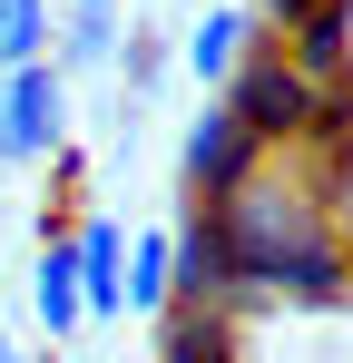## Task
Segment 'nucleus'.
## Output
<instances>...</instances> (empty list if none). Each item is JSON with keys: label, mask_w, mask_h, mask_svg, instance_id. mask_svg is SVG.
<instances>
[{"label": "nucleus", "mask_w": 353, "mask_h": 363, "mask_svg": "<svg viewBox=\"0 0 353 363\" xmlns=\"http://www.w3.org/2000/svg\"><path fill=\"white\" fill-rule=\"evenodd\" d=\"M265 10H275V20H285V30H294V20H304V10H314V0H265Z\"/></svg>", "instance_id": "2eb2a0df"}, {"label": "nucleus", "mask_w": 353, "mask_h": 363, "mask_svg": "<svg viewBox=\"0 0 353 363\" xmlns=\"http://www.w3.org/2000/svg\"><path fill=\"white\" fill-rule=\"evenodd\" d=\"M245 50H255V10H245V0H216V10L186 30V69H196L206 89H226Z\"/></svg>", "instance_id": "9d476101"}, {"label": "nucleus", "mask_w": 353, "mask_h": 363, "mask_svg": "<svg viewBox=\"0 0 353 363\" xmlns=\"http://www.w3.org/2000/svg\"><path fill=\"white\" fill-rule=\"evenodd\" d=\"M167 245H176V304H235V265H226L216 206H186L167 226Z\"/></svg>", "instance_id": "423d86ee"}, {"label": "nucleus", "mask_w": 353, "mask_h": 363, "mask_svg": "<svg viewBox=\"0 0 353 363\" xmlns=\"http://www.w3.org/2000/svg\"><path fill=\"white\" fill-rule=\"evenodd\" d=\"M147 354L157 363H235V314L226 304H167Z\"/></svg>", "instance_id": "6e6552de"}, {"label": "nucleus", "mask_w": 353, "mask_h": 363, "mask_svg": "<svg viewBox=\"0 0 353 363\" xmlns=\"http://www.w3.org/2000/svg\"><path fill=\"white\" fill-rule=\"evenodd\" d=\"M167 304H176V245H167V226H138L128 236V265H118V314L157 324Z\"/></svg>", "instance_id": "0eeeda50"}, {"label": "nucleus", "mask_w": 353, "mask_h": 363, "mask_svg": "<svg viewBox=\"0 0 353 363\" xmlns=\"http://www.w3.org/2000/svg\"><path fill=\"white\" fill-rule=\"evenodd\" d=\"M69 245H79V304H89V324H118V265H128L118 216H79Z\"/></svg>", "instance_id": "1a4fd4ad"}, {"label": "nucleus", "mask_w": 353, "mask_h": 363, "mask_svg": "<svg viewBox=\"0 0 353 363\" xmlns=\"http://www.w3.org/2000/svg\"><path fill=\"white\" fill-rule=\"evenodd\" d=\"M59 147H69V79H59L50 60L10 69V79H0V157H10V167H40Z\"/></svg>", "instance_id": "20e7f679"}, {"label": "nucleus", "mask_w": 353, "mask_h": 363, "mask_svg": "<svg viewBox=\"0 0 353 363\" xmlns=\"http://www.w3.org/2000/svg\"><path fill=\"white\" fill-rule=\"evenodd\" d=\"M255 167H265V147L235 128V108H226V99L186 118V138H176V177H186V196H196V206H226V196L255 177Z\"/></svg>", "instance_id": "39448f33"}, {"label": "nucleus", "mask_w": 353, "mask_h": 363, "mask_svg": "<svg viewBox=\"0 0 353 363\" xmlns=\"http://www.w3.org/2000/svg\"><path fill=\"white\" fill-rule=\"evenodd\" d=\"M226 226V265H235V304H334L353 295V245H344V216L324 206V186L304 177H255L216 206ZM226 304V314H235Z\"/></svg>", "instance_id": "f257e3e1"}, {"label": "nucleus", "mask_w": 353, "mask_h": 363, "mask_svg": "<svg viewBox=\"0 0 353 363\" xmlns=\"http://www.w3.org/2000/svg\"><path fill=\"white\" fill-rule=\"evenodd\" d=\"M30 304H40L50 344H69V334L89 324V304H79V245H69V236H50V245H40V265H30Z\"/></svg>", "instance_id": "9b49d317"}, {"label": "nucleus", "mask_w": 353, "mask_h": 363, "mask_svg": "<svg viewBox=\"0 0 353 363\" xmlns=\"http://www.w3.org/2000/svg\"><path fill=\"white\" fill-rule=\"evenodd\" d=\"M235 363H353V295H334V304H235Z\"/></svg>", "instance_id": "7ed1b4c3"}, {"label": "nucleus", "mask_w": 353, "mask_h": 363, "mask_svg": "<svg viewBox=\"0 0 353 363\" xmlns=\"http://www.w3.org/2000/svg\"><path fill=\"white\" fill-rule=\"evenodd\" d=\"M118 79H128V89H138V99H147V89H157V79H167V50H157V40H147V30H128V40H118Z\"/></svg>", "instance_id": "4468645a"}, {"label": "nucleus", "mask_w": 353, "mask_h": 363, "mask_svg": "<svg viewBox=\"0 0 353 363\" xmlns=\"http://www.w3.org/2000/svg\"><path fill=\"white\" fill-rule=\"evenodd\" d=\"M216 99L235 108V128H245L265 157H275V147H314V138H344V128H353V99H344V89H314L285 50H245Z\"/></svg>", "instance_id": "f03ea898"}, {"label": "nucleus", "mask_w": 353, "mask_h": 363, "mask_svg": "<svg viewBox=\"0 0 353 363\" xmlns=\"http://www.w3.org/2000/svg\"><path fill=\"white\" fill-rule=\"evenodd\" d=\"M79 10H118V0H79Z\"/></svg>", "instance_id": "f3484780"}, {"label": "nucleus", "mask_w": 353, "mask_h": 363, "mask_svg": "<svg viewBox=\"0 0 353 363\" xmlns=\"http://www.w3.org/2000/svg\"><path fill=\"white\" fill-rule=\"evenodd\" d=\"M50 69L59 79H79V69H108L118 60V10H69V20H50Z\"/></svg>", "instance_id": "f8f14e48"}, {"label": "nucleus", "mask_w": 353, "mask_h": 363, "mask_svg": "<svg viewBox=\"0 0 353 363\" xmlns=\"http://www.w3.org/2000/svg\"><path fill=\"white\" fill-rule=\"evenodd\" d=\"M50 60V0H0V69Z\"/></svg>", "instance_id": "ddd939ff"}, {"label": "nucleus", "mask_w": 353, "mask_h": 363, "mask_svg": "<svg viewBox=\"0 0 353 363\" xmlns=\"http://www.w3.org/2000/svg\"><path fill=\"white\" fill-rule=\"evenodd\" d=\"M0 363H30V354H20V334H0Z\"/></svg>", "instance_id": "dca6fc26"}]
</instances>
